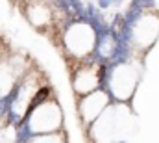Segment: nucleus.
<instances>
[{"instance_id": "1", "label": "nucleus", "mask_w": 159, "mask_h": 143, "mask_svg": "<svg viewBox=\"0 0 159 143\" xmlns=\"http://www.w3.org/2000/svg\"><path fill=\"white\" fill-rule=\"evenodd\" d=\"M133 128L135 111L131 102H111L85 134L89 143H126Z\"/></svg>"}, {"instance_id": "2", "label": "nucleus", "mask_w": 159, "mask_h": 143, "mask_svg": "<svg viewBox=\"0 0 159 143\" xmlns=\"http://www.w3.org/2000/svg\"><path fill=\"white\" fill-rule=\"evenodd\" d=\"M65 125V117H63V108L59 104L56 91L43 99L39 102H35L30 108V111L24 115V119L20 121V125H17L15 130V143H26L28 138L32 136H39V134H54V132H61Z\"/></svg>"}, {"instance_id": "3", "label": "nucleus", "mask_w": 159, "mask_h": 143, "mask_svg": "<svg viewBox=\"0 0 159 143\" xmlns=\"http://www.w3.org/2000/svg\"><path fill=\"white\" fill-rule=\"evenodd\" d=\"M52 93L54 87L46 82L44 72H41L37 67L32 65L20 78V82L17 84L15 91L7 101V125H11L13 128L20 125V121L30 111V108L35 102L50 97Z\"/></svg>"}, {"instance_id": "4", "label": "nucleus", "mask_w": 159, "mask_h": 143, "mask_svg": "<svg viewBox=\"0 0 159 143\" xmlns=\"http://www.w3.org/2000/svg\"><path fill=\"white\" fill-rule=\"evenodd\" d=\"M144 60L128 58L106 65L104 72V89L111 95L113 102H131L139 87Z\"/></svg>"}, {"instance_id": "5", "label": "nucleus", "mask_w": 159, "mask_h": 143, "mask_svg": "<svg viewBox=\"0 0 159 143\" xmlns=\"http://www.w3.org/2000/svg\"><path fill=\"white\" fill-rule=\"evenodd\" d=\"M61 50L74 63L93 60L96 50L98 34L96 30L83 19H72L61 28Z\"/></svg>"}, {"instance_id": "6", "label": "nucleus", "mask_w": 159, "mask_h": 143, "mask_svg": "<svg viewBox=\"0 0 159 143\" xmlns=\"http://www.w3.org/2000/svg\"><path fill=\"white\" fill-rule=\"evenodd\" d=\"M30 67L28 58L7 50L0 52V119L7 117V101Z\"/></svg>"}, {"instance_id": "7", "label": "nucleus", "mask_w": 159, "mask_h": 143, "mask_svg": "<svg viewBox=\"0 0 159 143\" xmlns=\"http://www.w3.org/2000/svg\"><path fill=\"white\" fill-rule=\"evenodd\" d=\"M104 72H106V65L96 62L94 58L76 63V67L70 72V84L76 97L100 89L104 86Z\"/></svg>"}, {"instance_id": "8", "label": "nucleus", "mask_w": 159, "mask_h": 143, "mask_svg": "<svg viewBox=\"0 0 159 143\" xmlns=\"http://www.w3.org/2000/svg\"><path fill=\"white\" fill-rule=\"evenodd\" d=\"M111 102H113V99H111V95L104 87H100V89H96L93 93L78 97V101H76V113H78V121L81 125V128H83V132L104 113V110L109 106Z\"/></svg>"}, {"instance_id": "9", "label": "nucleus", "mask_w": 159, "mask_h": 143, "mask_svg": "<svg viewBox=\"0 0 159 143\" xmlns=\"http://www.w3.org/2000/svg\"><path fill=\"white\" fill-rule=\"evenodd\" d=\"M26 19L35 30H46L52 22V11L43 4H30L26 9Z\"/></svg>"}, {"instance_id": "10", "label": "nucleus", "mask_w": 159, "mask_h": 143, "mask_svg": "<svg viewBox=\"0 0 159 143\" xmlns=\"http://www.w3.org/2000/svg\"><path fill=\"white\" fill-rule=\"evenodd\" d=\"M26 143H69V136L65 130H61V132H54V134L32 136V138H28Z\"/></svg>"}, {"instance_id": "11", "label": "nucleus", "mask_w": 159, "mask_h": 143, "mask_svg": "<svg viewBox=\"0 0 159 143\" xmlns=\"http://www.w3.org/2000/svg\"><path fill=\"white\" fill-rule=\"evenodd\" d=\"M129 6L137 9H150V11L159 13V0H131Z\"/></svg>"}, {"instance_id": "12", "label": "nucleus", "mask_w": 159, "mask_h": 143, "mask_svg": "<svg viewBox=\"0 0 159 143\" xmlns=\"http://www.w3.org/2000/svg\"><path fill=\"white\" fill-rule=\"evenodd\" d=\"M113 4V0H98V9H107Z\"/></svg>"}]
</instances>
